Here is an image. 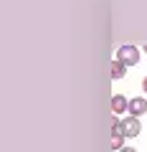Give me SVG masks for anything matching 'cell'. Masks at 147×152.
Wrapping results in <instances>:
<instances>
[{
    "mask_svg": "<svg viewBox=\"0 0 147 152\" xmlns=\"http://www.w3.org/2000/svg\"><path fill=\"white\" fill-rule=\"evenodd\" d=\"M117 61H122L124 66H137L140 64V48L137 46H119L117 48Z\"/></svg>",
    "mask_w": 147,
    "mask_h": 152,
    "instance_id": "cell-1",
    "label": "cell"
},
{
    "mask_svg": "<svg viewBox=\"0 0 147 152\" xmlns=\"http://www.w3.org/2000/svg\"><path fill=\"white\" fill-rule=\"evenodd\" d=\"M140 132H142V124H140V119L137 117H124L122 119V134L124 137H140Z\"/></svg>",
    "mask_w": 147,
    "mask_h": 152,
    "instance_id": "cell-2",
    "label": "cell"
},
{
    "mask_svg": "<svg viewBox=\"0 0 147 152\" xmlns=\"http://www.w3.org/2000/svg\"><path fill=\"white\" fill-rule=\"evenodd\" d=\"M127 112H129V117H137V119H140L142 114L147 112V99L145 96H135L129 102V109H127Z\"/></svg>",
    "mask_w": 147,
    "mask_h": 152,
    "instance_id": "cell-3",
    "label": "cell"
},
{
    "mask_svg": "<svg viewBox=\"0 0 147 152\" xmlns=\"http://www.w3.org/2000/svg\"><path fill=\"white\" fill-rule=\"evenodd\" d=\"M127 109H129V99L122 96V94H114V96H112V112L122 114V112H127Z\"/></svg>",
    "mask_w": 147,
    "mask_h": 152,
    "instance_id": "cell-4",
    "label": "cell"
},
{
    "mask_svg": "<svg viewBox=\"0 0 147 152\" xmlns=\"http://www.w3.org/2000/svg\"><path fill=\"white\" fill-rule=\"evenodd\" d=\"M124 74H127V66L114 58L112 61V79H124Z\"/></svg>",
    "mask_w": 147,
    "mask_h": 152,
    "instance_id": "cell-5",
    "label": "cell"
},
{
    "mask_svg": "<svg viewBox=\"0 0 147 152\" xmlns=\"http://www.w3.org/2000/svg\"><path fill=\"white\" fill-rule=\"evenodd\" d=\"M122 147H124V134L122 132H112V150L119 152Z\"/></svg>",
    "mask_w": 147,
    "mask_h": 152,
    "instance_id": "cell-6",
    "label": "cell"
},
{
    "mask_svg": "<svg viewBox=\"0 0 147 152\" xmlns=\"http://www.w3.org/2000/svg\"><path fill=\"white\" fill-rule=\"evenodd\" d=\"M119 152H137V150H135V147H122Z\"/></svg>",
    "mask_w": 147,
    "mask_h": 152,
    "instance_id": "cell-7",
    "label": "cell"
},
{
    "mask_svg": "<svg viewBox=\"0 0 147 152\" xmlns=\"http://www.w3.org/2000/svg\"><path fill=\"white\" fill-rule=\"evenodd\" d=\"M142 89H145V94H147V76L142 79Z\"/></svg>",
    "mask_w": 147,
    "mask_h": 152,
    "instance_id": "cell-8",
    "label": "cell"
},
{
    "mask_svg": "<svg viewBox=\"0 0 147 152\" xmlns=\"http://www.w3.org/2000/svg\"><path fill=\"white\" fill-rule=\"evenodd\" d=\"M142 51H145V53H147V46H142Z\"/></svg>",
    "mask_w": 147,
    "mask_h": 152,
    "instance_id": "cell-9",
    "label": "cell"
}]
</instances>
